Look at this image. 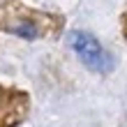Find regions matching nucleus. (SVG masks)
Masks as SVG:
<instances>
[{"label": "nucleus", "mask_w": 127, "mask_h": 127, "mask_svg": "<svg viewBox=\"0 0 127 127\" xmlns=\"http://www.w3.org/2000/svg\"><path fill=\"white\" fill-rule=\"evenodd\" d=\"M69 46L79 56V60L86 67H90L93 72H109L113 67V60L102 49V44L88 32H72L69 35Z\"/></svg>", "instance_id": "obj_1"}]
</instances>
